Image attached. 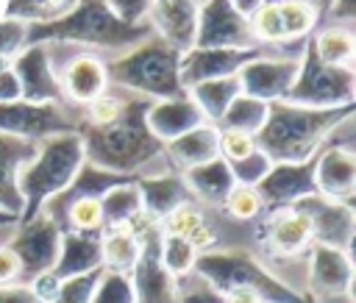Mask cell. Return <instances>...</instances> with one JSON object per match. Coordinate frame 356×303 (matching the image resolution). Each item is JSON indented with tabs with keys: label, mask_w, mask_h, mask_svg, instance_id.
I'll return each instance as SVG.
<instances>
[{
	"label": "cell",
	"mask_w": 356,
	"mask_h": 303,
	"mask_svg": "<svg viewBox=\"0 0 356 303\" xmlns=\"http://www.w3.org/2000/svg\"><path fill=\"white\" fill-rule=\"evenodd\" d=\"M150 100L147 97H122L120 114L106 125H78V136L83 142V158L100 170L142 178L150 175L153 164L167 167L164 161V145L147 131L145 111ZM170 170V167H167Z\"/></svg>",
	"instance_id": "obj_1"
},
{
	"label": "cell",
	"mask_w": 356,
	"mask_h": 303,
	"mask_svg": "<svg viewBox=\"0 0 356 303\" xmlns=\"http://www.w3.org/2000/svg\"><path fill=\"white\" fill-rule=\"evenodd\" d=\"M356 106L345 108H306L286 100H275L267 108L261 131L253 136L256 147L273 164H300L317 156L328 136L350 122Z\"/></svg>",
	"instance_id": "obj_2"
},
{
	"label": "cell",
	"mask_w": 356,
	"mask_h": 303,
	"mask_svg": "<svg viewBox=\"0 0 356 303\" xmlns=\"http://www.w3.org/2000/svg\"><path fill=\"white\" fill-rule=\"evenodd\" d=\"M153 31L150 25H128L117 19L106 0H78L72 11L64 17L44 22V25H28V44H86L100 50H128L147 39Z\"/></svg>",
	"instance_id": "obj_3"
},
{
	"label": "cell",
	"mask_w": 356,
	"mask_h": 303,
	"mask_svg": "<svg viewBox=\"0 0 356 303\" xmlns=\"http://www.w3.org/2000/svg\"><path fill=\"white\" fill-rule=\"evenodd\" d=\"M178 61H181V50L150 33L139 44L120 53L111 64H106V75L108 83L128 89L136 97L167 100L186 95L178 81Z\"/></svg>",
	"instance_id": "obj_4"
},
{
	"label": "cell",
	"mask_w": 356,
	"mask_h": 303,
	"mask_svg": "<svg viewBox=\"0 0 356 303\" xmlns=\"http://www.w3.org/2000/svg\"><path fill=\"white\" fill-rule=\"evenodd\" d=\"M83 161H86L83 158V142H81L78 131L42 139L33 158L22 167L19 181H17L19 195H22L19 222L33 220L50 197L64 192L72 183V178L78 175Z\"/></svg>",
	"instance_id": "obj_5"
},
{
	"label": "cell",
	"mask_w": 356,
	"mask_h": 303,
	"mask_svg": "<svg viewBox=\"0 0 356 303\" xmlns=\"http://www.w3.org/2000/svg\"><path fill=\"white\" fill-rule=\"evenodd\" d=\"M192 272L200 275L209 286H214L222 295L253 292L264 303H300V297H303V292L284 284L250 250H242V247L197 253Z\"/></svg>",
	"instance_id": "obj_6"
},
{
	"label": "cell",
	"mask_w": 356,
	"mask_h": 303,
	"mask_svg": "<svg viewBox=\"0 0 356 303\" xmlns=\"http://www.w3.org/2000/svg\"><path fill=\"white\" fill-rule=\"evenodd\" d=\"M284 100L292 106H306V108L356 106V72L353 67H331V64L317 61L312 47L303 44L298 78Z\"/></svg>",
	"instance_id": "obj_7"
},
{
	"label": "cell",
	"mask_w": 356,
	"mask_h": 303,
	"mask_svg": "<svg viewBox=\"0 0 356 303\" xmlns=\"http://www.w3.org/2000/svg\"><path fill=\"white\" fill-rule=\"evenodd\" d=\"M81 117L70 114L67 106L61 103H28V100L0 103V133L17 139L42 142L47 136L75 133Z\"/></svg>",
	"instance_id": "obj_8"
},
{
	"label": "cell",
	"mask_w": 356,
	"mask_h": 303,
	"mask_svg": "<svg viewBox=\"0 0 356 303\" xmlns=\"http://www.w3.org/2000/svg\"><path fill=\"white\" fill-rule=\"evenodd\" d=\"M131 228L142 239L139 261L128 272L136 303H175V278L164 270L161 256H159V242H161L159 222H153L142 214Z\"/></svg>",
	"instance_id": "obj_9"
},
{
	"label": "cell",
	"mask_w": 356,
	"mask_h": 303,
	"mask_svg": "<svg viewBox=\"0 0 356 303\" xmlns=\"http://www.w3.org/2000/svg\"><path fill=\"white\" fill-rule=\"evenodd\" d=\"M17 261H19V278H36L42 272H50L56 259H58V247H61V228L47 217V214H36L28 222H17V234L8 239L6 245Z\"/></svg>",
	"instance_id": "obj_10"
},
{
	"label": "cell",
	"mask_w": 356,
	"mask_h": 303,
	"mask_svg": "<svg viewBox=\"0 0 356 303\" xmlns=\"http://www.w3.org/2000/svg\"><path fill=\"white\" fill-rule=\"evenodd\" d=\"M197 50L211 47H228V50H245L259 47L250 36L248 17H242L231 0H203L197 6V28H195V44Z\"/></svg>",
	"instance_id": "obj_11"
},
{
	"label": "cell",
	"mask_w": 356,
	"mask_h": 303,
	"mask_svg": "<svg viewBox=\"0 0 356 303\" xmlns=\"http://www.w3.org/2000/svg\"><path fill=\"white\" fill-rule=\"evenodd\" d=\"M298 67H300V53L298 56H256L248 64H242V69L236 72L239 89L248 97L264 100V103H275L284 100L286 92L292 89L295 78H298Z\"/></svg>",
	"instance_id": "obj_12"
},
{
	"label": "cell",
	"mask_w": 356,
	"mask_h": 303,
	"mask_svg": "<svg viewBox=\"0 0 356 303\" xmlns=\"http://www.w3.org/2000/svg\"><path fill=\"white\" fill-rule=\"evenodd\" d=\"M295 208L309 217L314 245H328L350 253L353 231H356V214L350 203H337L323 195H309L298 200Z\"/></svg>",
	"instance_id": "obj_13"
},
{
	"label": "cell",
	"mask_w": 356,
	"mask_h": 303,
	"mask_svg": "<svg viewBox=\"0 0 356 303\" xmlns=\"http://www.w3.org/2000/svg\"><path fill=\"white\" fill-rule=\"evenodd\" d=\"M256 239L264 245V250L275 259H295L309 253V247L314 245L312 236V222L303 211H298L295 206L281 208V211H270L259 228H256Z\"/></svg>",
	"instance_id": "obj_14"
},
{
	"label": "cell",
	"mask_w": 356,
	"mask_h": 303,
	"mask_svg": "<svg viewBox=\"0 0 356 303\" xmlns=\"http://www.w3.org/2000/svg\"><path fill=\"white\" fill-rule=\"evenodd\" d=\"M11 69L19 81L22 100L28 103H67L61 95L58 72L53 69V58L47 44H25L14 58Z\"/></svg>",
	"instance_id": "obj_15"
},
{
	"label": "cell",
	"mask_w": 356,
	"mask_h": 303,
	"mask_svg": "<svg viewBox=\"0 0 356 303\" xmlns=\"http://www.w3.org/2000/svg\"><path fill=\"white\" fill-rule=\"evenodd\" d=\"M314 158L317 156H312L309 161H300V164H273L270 167V172L256 186L267 214L289 208V206H295L298 200H303L309 195H317V189H314Z\"/></svg>",
	"instance_id": "obj_16"
},
{
	"label": "cell",
	"mask_w": 356,
	"mask_h": 303,
	"mask_svg": "<svg viewBox=\"0 0 356 303\" xmlns=\"http://www.w3.org/2000/svg\"><path fill=\"white\" fill-rule=\"evenodd\" d=\"M261 47H245V50H228V47H211V50H186L181 53L178 61V81L181 89H192L195 83L203 81H214V78H228L236 75L242 69V64H248L250 58L261 56Z\"/></svg>",
	"instance_id": "obj_17"
},
{
	"label": "cell",
	"mask_w": 356,
	"mask_h": 303,
	"mask_svg": "<svg viewBox=\"0 0 356 303\" xmlns=\"http://www.w3.org/2000/svg\"><path fill=\"white\" fill-rule=\"evenodd\" d=\"M314 189H317V195H323L328 200L353 203V195H356V156L348 145L328 139L317 150Z\"/></svg>",
	"instance_id": "obj_18"
},
{
	"label": "cell",
	"mask_w": 356,
	"mask_h": 303,
	"mask_svg": "<svg viewBox=\"0 0 356 303\" xmlns=\"http://www.w3.org/2000/svg\"><path fill=\"white\" fill-rule=\"evenodd\" d=\"M309 292L317 297H353V259L348 250L309 247Z\"/></svg>",
	"instance_id": "obj_19"
},
{
	"label": "cell",
	"mask_w": 356,
	"mask_h": 303,
	"mask_svg": "<svg viewBox=\"0 0 356 303\" xmlns=\"http://www.w3.org/2000/svg\"><path fill=\"white\" fill-rule=\"evenodd\" d=\"M147 25L159 39L186 53L195 44L197 3L195 0H153L147 11Z\"/></svg>",
	"instance_id": "obj_20"
},
{
	"label": "cell",
	"mask_w": 356,
	"mask_h": 303,
	"mask_svg": "<svg viewBox=\"0 0 356 303\" xmlns=\"http://www.w3.org/2000/svg\"><path fill=\"white\" fill-rule=\"evenodd\" d=\"M203 122L206 120L189 95L167 97V100H150V106L145 111V125L161 145L184 136L186 131H192Z\"/></svg>",
	"instance_id": "obj_21"
},
{
	"label": "cell",
	"mask_w": 356,
	"mask_h": 303,
	"mask_svg": "<svg viewBox=\"0 0 356 303\" xmlns=\"http://www.w3.org/2000/svg\"><path fill=\"white\" fill-rule=\"evenodd\" d=\"M58 83H61L64 100H70L75 106H89L92 100H97L100 95L108 92L106 64L89 53H78L58 72Z\"/></svg>",
	"instance_id": "obj_22"
},
{
	"label": "cell",
	"mask_w": 356,
	"mask_h": 303,
	"mask_svg": "<svg viewBox=\"0 0 356 303\" xmlns=\"http://www.w3.org/2000/svg\"><path fill=\"white\" fill-rule=\"evenodd\" d=\"M136 186L142 195V214L153 222H161L170 211H175L184 203H195L181 172H172V170L142 175V178H136Z\"/></svg>",
	"instance_id": "obj_23"
},
{
	"label": "cell",
	"mask_w": 356,
	"mask_h": 303,
	"mask_svg": "<svg viewBox=\"0 0 356 303\" xmlns=\"http://www.w3.org/2000/svg\"><path fill=\"white\" fill-rule=\"evenodd\" d=\"M39 142H28V139H17L8 133H0V211L17 217L22 214V195H19V172L22 167L33 158Z\"/></svg>",
	"instance_id": "obj_24"
},
{
	"label": "cell",
	"mask_w": 356,
	"mask_h": 303,
	"mask_svg": "<svg viewBox=\"0 0 356 303\" xmlns=\"http://www.w3.org/2000/svg\"><path fill=\"white\" fill-rule=\"evenodd\" d=\"M95 270H103L100 231H61L58 259L50 272L58 281H67V278L86 275Z\"/></svg>",
	"instance_id": "obj_25"
},
{
	"label": "cell",
	"mask_w": 356,
	"mask_h": 303,
	"mask_svg": "<svg viewBox=\"0 0 356 303\" xmlns=\"http://www.w3.org/2000/svg\"><path fill=\"white\" fill-rule=\"evenodd\" d=\"M220 131L211 122H203L192 131H186L184 136L172 139L164 145V161L172 172H186L192 167H200L211 158L220 156V142H217Z\"/></svg>",
	"instance_id": "obj_26"
},
{
	"label": "cell",
	"mask_w": 356,
	"mask_h": 303,
	"mask_svg": "<svg viewBox=\"0 0 356 303\" xmlns=\"http://www.w3.org/2000/svg\"><path fill=\"white\" fill-rule=\"evenodd\" d=\"M161 234L167 236H181L186 239L197 253H206L217 245V228L206 220L200 203H184L175 211H170L161 222H159Z\"/></svg>",
	"instance_id": "obj_27"
},
{
	"label": "cell",
	"mask_w": 356,
	"mask_h": 303,
	"mask_svg": "<svg viewBox=\"0 0 356 303\" xmlns=\"http://www.w3.org/2000/svg\"><path fill=\"white\" fill-rule=\"evenodd\" d=\"M186 189L192 192L195 203H209V206H222V200L228 197V192L234 189V175L225 158H211L200 167H192L186 172H181Z\"/></svg>",
	"instance_id": "obj_28"
},
{
	"label": "cell",
	"mask_w": 356,
	"mask_h": 303,
	"mask_svg": "<svg viewBox=\"0 0 356 303\" xmlns=\"http://www.w3.org/2000/svg\"><path fill=\"white\" fill-rule=\"evenodd\" d=\"M139 253H142V239L131 225H125V228H103L100 231L103 270L128 275L134 270V264L139 261Z\"/></svg>",
	"instance_id": "obj_29"
},
{
	"label": "cell",
	"mask_w": 356,
	"mask_h": 303,
	"mask_svg": "<svg viewBox=\"0 0 356 303\" xmlns=\"http://www.w3.org/2000/svg\"><path fill=\"white\" fill-rule=\"evenodd\" d=\"M100 211H103V228H125L134 225L142 217V195L134 181L111 186L100 197Z\"/></svg>",
	"instance_id": "obj_30"
},
{
	"label": "cell",
	"mask_w": 356,
	"mask_h": 303,
	"mask_svg": "<svg viewBox=\"0 0 356 303\" xmlns=\"http://www.w3.org/2000/svg\"><path fill=\"white\" fill-rule=\"evenodd\" d=\"M306 44L312 47V53L317 56V61L331 64V67H353V56H356V39L350 28H339V25H325L323 31L312 33L306 39Z\"/></svg>",
	"instance_id": "obj_31"
},
{
	"label": "cell",
	"mask_w": 356,
	"mask_h": 303,
	"mask_svg": "<svg viewBox=\"0 0 356 303\" xmlns=\"http://www.w3.org/2000/svg\"><path fill=\"white\" fill-rule=\"evenodd\" d=\"M186 95L195 100V106L200 108L203 120L217 125L220 117L225 114V108L231 106V100L236 95H242L239 89V81L236 75H228V78H214V81H203V83H195L192 89H186Z\"/></svg>",
	"instance_id": "obj_32"
},
{
	"label": "cell",
	"mask_w": 356,
	"mask_h": 303,
	"mask_svg": "<svg viewBox=\"0 0 356 303\" xmlns=\"http://www.w3.org/2000/svg\"><path fill=\"white\" fill-rule=\"evenodd\" d=\"M267 108H270V103H264V100H256V97H248V95H236L214 128H225V131H239V133L256 136L261 131L264 120H267Z\"/></svg>",
	"instance_id": "obj_33"
},
{
	"label": "cell",
	"mask_w": 356,
	"mask_h": 303,
	"mask_svg": "<svg viewBox=\"0 0 356 303\" xmlns=\"http://www.w3.org/2000/svg\"><path fill=\"white\" fill-rule=\"evenodd\" d=\"M75 3L78 0H3L0 17H11L25 25H44L72 11Z\"/></svg>",
	"instance_id": "obj_34"
},
{
	"label": "cell",
	"mask_w": 356,
	"mask_h": 303,
	"mask_svg": "<svg viewBox=\"0 0 356 303\" xmlns=\"http://www.w3.org/2000/svg\"><path fill=\"white\" fill-rule=\"evenodd\" d=\"M278 14H281V25H284V36L286 42H298L312 36V31L317 28L320 17L312 6L300 3V0H278Z\"/></svg>",
	"instance_id": "obj_35"
},
{
	"label": "cell",
	"mask_w": 356,
	"mask_h": 303,
	"mask_svg": "<svg viewBox=\"0 0 356 303\" xmlns=\"http://www.w3.org/2000/svg\"><path fill=\"white\" fill-rule=\"evenodd\" d=\"M248 25H250V36L253 42L261 47V44H286V36H284V25H281V14H278V6L264 0L250 17H248Z\"/></svg>",
	"instance_id": "obj_36"
},
{
	"label": "cell",
	"mask_w": 356,
	"mask_h": 303,
	"mask_svg": "<svg viewBox=\"0 0 356 303\" xmlns=\"http://www.w3.org/2000/svg\"><path fill=\"white\" fill-rule=\"evenodd\" d=\"M159 256H161L164 270L178 281V278H184V275L192 272L195 259H197V250H195L186 239H181V236H167V234H161Z\"/></svg>",
	"instance_id": "obj_37"
},
{
	"label": "cell",
	"mask_w": 356,
	"mask_h": 303,
	"mask_svg": "<svg viewBox=\"0 0 356 303\" xmlns=\"http://www.w3.org/2000/svg\"><path fill=\"white\" fill-rule=\"evenodd\" d=\"M61 231H103V211H100V200L97 197H78L72 200L61 220H58Z\"/></svg>",
	"instance_id": "obj_38"
},
{
	"label": "cell",
	"mask_w": 356,
	"mask_h": 303,
	"mask_svg": "<svg viewBox=\"0 0 356 303\" xmlns=\"http://www.w3.org/2000/svg\"><path fill=\"white\" fill-rule=\"evenodd\" d=\"M89 303H136L131 278H128L125 272L103 270L100 278H97V286H95Z\"/></svg>",
	"instance_id": "obj_39"
},
{
	"label": "cell",
	"mask_w": 356,
	"mask_h": 303,
	"mask_svg": "<svg viewBox=\"0 0 356 303\" xmlns=\"http://www.w3.org/2000/svg\"><path fill=\"white\" fill-rule=\"evenodd\" d=\"M222 208L234 217V220H242V222H250V220H259L264 214V206H261V197L253 186H239L234 183V189L228 192V197L222 200Z\"/></svg>",
	"instance_id": "obj_40"
},
{
	"label": "cell",
	"mask_w": 356,
	"mask_h": 303,
	"mask_svg": "<svg viewBox=\"0 0 356 303\" xmlns=\"http://www.w3.org/2000/svg\"><path fill=\"white\" fill-rule=\"evenodd\" d=\"M175 303H225V295L209 286L200 275L189 272L175 281Z\"/></svg>",
	"instance_id": "obj_41"
},
{
	"label": "cell",
	"mask_w": 356,
	"mask_h": 303,
	"mask_svg": "<svg viewBox=\"0 0 356 303\" xmlns=\"http://www.w3.org/2000/svg\"><path fill=\"white\" fill-rule=\"evenodd\" d=\"M231 167V175H234V183H239V186H259V181L270 172V167H273V161L256 147L250 156H245V158H239V161H231L228 164Z\"/></svg>",
	"instance_id": "obj_42"
},
{
	"label": "cell",
	"mask_w": 356,
	"mask_h": 303,
	"mask_svg": "<svg viewBox=\"0 0 356 303\" xmlns=\"http://www.w3.org/2000/svg\"><path fill=\"white\" fill-rule=\"evenodd\" d=\"M103 270H95V272H86V275H75V278H67L58 284V292L50 303H89L92 300V292L97 286V278H100Z\"/></svg>",
	"instance_id": "obj_43"
},
{
	"label": "cell",
	"mask_w": 356,
	"mask_h": 303,
	"mask_svg": "<svg viewBox=\"0 0 356 303\" xmlns=\"http://www.w3.org/2000/svg\"><path fill=\"white\" fill-rule=\"evenodd\" d=\"M25 44H28V25L11 17H0V56L11 61Z\"/></svg>",
	"instance_id": "obj_44"
},
{
	"label": "cell",
	"mask_w": 356,
	"mask_h": 303,
	"mask_svg": "<svg viewBox=\"0 0 356 303\" xmlns=\"http://www.w3.org/2000/svg\"><path fill=\"white\" fill-rule=\"evenodd\" d=\"M217 131H220V136H217V142H220V158H225L228 164L231 161H239V158H245V156H250L256 150V139L253 136L239 133V131H225V128H217Z\"/></svg>",
	"instance_id": "obj_45"
},
{
	"label": "cell",
	"mask_w": 356,
	"mask_h": 303,
	"mask_svg": "<svg viewBox=\"0 0 356 303\" xmlns=\"http://www.w3.org/2000/svg\"><path fill=\"white\" fill-rule=\"evenodd\" d=\"M106 6L117 19L128 22V25H145L153 0H106Z\"/></svg>",
	"instance_id": "obj_46"
},
{
	"label": "cell",
	"mask_w": 356,
	"mask_h": 303,
	"mask_svg": "<svg viewBox=\"0 0 356 303\" xmlns=\"http://www.w3.org/2000/svg\"><path fill=\"white\" fill-rule=\"evenodd\" d=\"M325 19H331V25L350 28L356 19V0H331Z\"/></svg>",
	"instance_id": "obj_47"
},
{
	"label": "cell",
	"mask_w": 356,
	"mask_h": 303,
	"mask_svg": "<svg viewBox=\"0 0 356 303\" xmlns=\"http://www.w3.org/2000/svg\"><path fill=\"white\" fill-rule=\"evenodd\" d=\"M58 278L53 275V272H42V275H36V278H31L28 281V286H31V292L42 300V303H50L53 297H56V292H58Z\"/></svg>",
	"instance_id": "obj_48"
},
{
	"label": "cell",
	"mask_w": 356,
	"mask_h": 303,
	"mask_svg": "<svg viewBox=\"0 0 356 303\" xmlns=\"http://www.w3.org/2000/svg\"><path fill=\"white\" fill-rule=\"evenodd\" d=\"M19 261H17V256L3 245L0 247V286H11V284H17L19 281Z\"/></svg>",
	"instance_id": "obj_49"
},
{
	"label": "cell",
	"mask_w": 356,
	"mask_h": 303,
	"mask_svg": "<svg viewBox=\"0 0 356 303\" xmlns=\"http://www.w3.org/2000/svg\"><path fill=\"white\" fill-rule=\"evenodd\" d=\"M0 303H42L28 284H11V286H0Z\"/></svg>",
	"instance_id": "obj_50"
},
{
	"label": "cell",
	"mask_w": 356,
	"mask_h": 303,
	"mask_svg": "<svg viewBox=\"0 0 356 303\" xmlns=\"http://www.w3.org/2000/svg\"><path fill=\"white\" fill-rule=\"evenodd\" d=\"M14 100H22V89H19L14 69L8 67L0 72V103H14Z\"/></svg>",
	"instance_id": "obj_51"
},
{
	"label": "cell",
	"mask_w": 356,
	"mask_h": 303,
	"mask_svg": "<svg viewBox=\"0 0 356 303\" xmlns=\"http://www.w3.org/2000/svg\"><path fill=\"white\" fill-rule=\"evenodd\" d=\"M225 303H264V300L253 292H231V295H225Z\"/></svg>",
	"instance_id": "obj_52"
},
{
	"label": "cell",
	"mask_w": 356,
	"mask_h": 303,
	"mask_svg": "<svg viewBox=\"0 0 356 303\" xmlns=\"http://www.w3.org/2000/svg\"><path fill=\"white\" fill-rule=\"evenodd\" d=\"M261 3H264V0H231V6H234V8H236L242 17H250V14H253V11H256Z\"/></svg>",
	"instance_id": "obj_53"
},
{
	"label": "cell",
	"mask_w": 356,
	"mask_h": 303,
	"mask_svg": "<svg viewBox=\"0 0 356 303\" xmlns=\"http://www.w3.org/2000/svg\"><path fill=\"white\" fill-rule=\"evenodd\" d=\"M270 3H278V0H270ZM300 3L312 6V8L317 11V17H320V19H325V14H328V6H331V0H300Z\"/></svg>",
	"instance_id": "obj_54"
},
{
	"label": "cell",
	"mask_w": 356,
	"mask_h": 303,
	"mask_svg": "<svg viewBox=\"0 0 356 303\" xmlns=\"http://www.w3.org/2000/svg\"><path fill=\"white\" fill-rule=\"evenodd\" d=\"M0 225H17V217H11V214L0 211Z\"/></svg>",
	"instance_id": "obj_55"
},
{
	"label": "cell",
	"mask_w": 356,
	"mask_h": 303,
	"mask_svg": "<svg viewBox=\"0 0 356 303\" xmlns=\"http://www.w3.org/2000/svg\"><path fill=\"white\" fill-rule=\"evenodd\" d=\"M300 303H320V297H317V295H312V292H303Z\"/></svg>",
	"instance_id": "obj_56"
},
{
	"label": "cell",
	"mask_w": 356,
	"mask_h": 303,
	"mask_svg": "<svg viewBox=\"0 0 356 303\" xmlns=\"http://www.w3.org/2000/svg\"><path fill=\"white\" fill-rule=\"evenodd\" d=\"M8 67H11V61H8V58H3V56H0V72H3V69H8Z\"/></svg>",
	"instance_id": "obj_57"
},
{
	"label": "cell",
	"mask_w": 356,
	"mask_h": 303,
	"mask_svg": "<svg viewBox=\"0 0 356 303\" xmlns=\"http://www.w3.org/2000/svg\"><path fill=\"white\" fill-rule=\"evenodd\" d=\"M195 3H197V6H200V3H203V0H195Z\"/></svg>",
	"instance_id": "obj_58"
}]
</instances>
